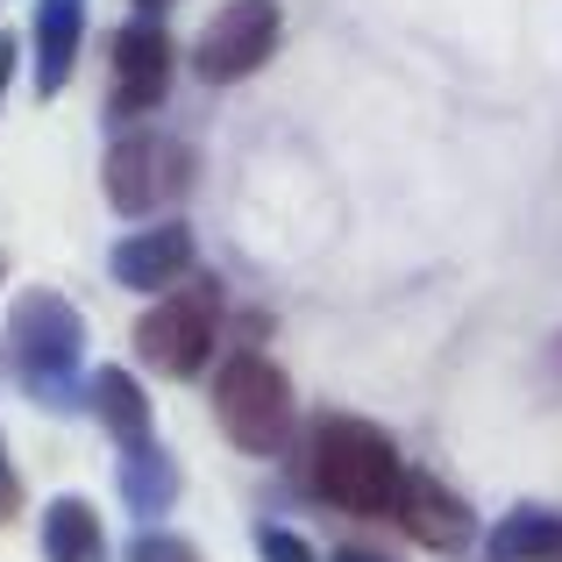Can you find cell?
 <instances>
[{
    "mask_svg": "<svg viewBox=\"0 0 562 562\" xmlns=\"http://www.w3.org/2000/svg\"><path fill=\"white\" fill-rule=\"evenodd\" d=\"M8 363L36 406H86L79 398V363H86V314L57 292H22L8 306Z\"/></svg>",
    "mask_w": 562,
    "mask_h": 562,
    "instance_id": "cell-1",
    "label": "cell"
},
{
    "mask_svg": "<svg viewBox=\"0 0 562 562\" xmlns=\"http://www.w3.org/2000/svg\"><path fill=\"white\" fill-rule=\"evenodd\" d=\"M314 492L342 513H392L398 506V484H406V463H398L392 435L357 413H328L314 427Z\"/></svg>",
    "mask_w": 562,
    "mask_h": 562,
    "instance_id": "cell-2",
    "label": "cell"
},
{
    "mask_svg": "<svg viewBox=\"0 0 562 562\" xmlns=\"http://www.w3.org/2000/svg\"><path fill=\"white\" fill-rule=\"evenodd\" d=\"M292 378L257 349H235L214 371V420L235 449L249 456H285L292 449Z\"/></svg>",
    "mask_w": 562,
    "mask_h": 562,
    "instance_id": "cell-3",
    "label": "cell"
},
{
    "mask_svg": "<svg viewBox=\"0 0 562 562\" xmlns=\"http://www.w3.org/2000/svg\"><path fill=\"white\" fill-rule=\"evenodd\" d=\"M214 321H221V300L214 285H179L136 321V357L165 378H200L206 357H214Z\"/></svg>",
    "mask_w": 562,
    "mask_h": 562,
    "instance_id": "cell-4",
    "label": "cell"
},
{
    "mask_svg": "<svg viewBox=\"0 0 562 562\" xmlns=\"http://www.w3.org/2000/svg\"><path fill=\"white\" fill-rule=\"evenodd\" d=\"M278 36H285L278 0H228V8L200 29V43H192V71H200L206 86L257 79V71L278 57Z\"/></svg>",
    "mask_w": 562,
    "mask_h": 562,
    "instance_id": "cell-5",
    "label": "cell"
},
{
    "mask_svg": "<svg viewBox=\"0 0 562 562\" xmlns=\"http://www.w3.org/2000/svg\"><path fill=\"white\" fill-rule=\"evenodd\" d=\"M192 179V150L171 136H122L108 150V206L114 214H157Z\"/></svg>",
    "mask_w": 562,
    "mask_h": 562,
    "instance_id": "cell-6",
    "label": "cell"
},
{
    "mask_svg": "<svg viewBox=\"0 0 562 562\" xmlns=\"http://www.w3.org/2000/svg\"><path fill=\"white\" fill-rule=\"evenodd\" d=\"M171 71H179V43L165 36L157 14H136V22L114 29V108H122V114L165 108Z\"/></svg>",
    "mask_w": 562,
    "mask_h": 562,
    "instance_id": "cell-7",
    "label": "cell"
},
{
    "mask_svg": "<svg viewBox=\"0 0 562 562\" xmlns=\"http://www.w3.org/2000/svg\"><path fill=\"white\" fill-rule=\"evenodd\" d=\"M192 257H200V243H192L186 221H150V228L122 235V243L108 249V271L122 292H150V300H165V292H179L192 278Z\"/></svg>",
    "mask_w": 562,
    "mask_h": 562,
    "instance_id": "cell-8",
    "label": "cell"
},
{
    "mask_svg": "<svg viewBox=\"0 0 562 562\" xmlns=\"http://www.w3.org/2000/svg\"><path fill=\"white\" fill-rule=\"evenodd\" d=\"M392 520L406 527V541H420V549H435V555H456V549H470V541H477L470 506H463V498H456L441 477H420V470H406Z\"/></svg>",
    "mask_w": 562,
    "mask_h": 562,
    "instance_id": "cell-9",
    "label": "cell"
},
{
    "mask_svg": "<svg viewBox=\"0 0 562 562\" xmlns=\"http://www.w3.org/2000/svg\"><path fill=\"white\" fill-rule=\"evenodd\" d=\"M86 406L100 413V427L114 435V449H143V441H157L150 392H143V378L122 371V363H108V371L86 378Z\"/></svg>",
    "mask_w": 562,
    "mask_h": 562,
    "instance_id": "cell-10",
    "label": "cell"
},
{
    "mask_svg": "<svg viewBox=\"0 0 562 562\" xmlns=\"http://www.w3.org/2000/svg\"><path fill=\"white\" fill-rule=\"evenodd\" d=\"M86 43V0H36V93L57 100Z\"/></svg>",
    "mask_w": 562,
    "mask_h": 562,
    "instance_id": "cell-11",
    "label": "cell"
},
{
    "mask_svg": "<svg viewBox=\"0 0 562 562\" xmlns=\"http://www.w3.org/2000/svg\"><path fill=\"white\" fill-rule=\"evenodd\" d=\"M43 562H108V527L86 498H50L43 506Z\"/></svg>",
    "mask_w": 562,
    "mask_h": 562,
    "instance_id": "cell-12",
    "label": "cell"
},
{
    "mask_svg": "<svg viewBox=\"0 0 562 562\" xmlns=\"http://www.w3.org/2000/svg\"><path fill=\"white\" fill-rule=\"evenodd\" d=\"M484 549H492V562H555L562 555V513H549V506L506 513Z\"/></svg>",
    "mask_w": 562,
    "mask_h": 562,
    "instance_id": "cell-13",
    "label": "cell"
},
{
    "mask_svg": "<svg viewBox=\"0 0 562 562\" xmlns=\"http://www.w3.org/2000/svg\"><path fill=\"white\" fill-rule=\"evenodd\" d=\"M114 477H122V506L143 513V520H150V513H165L171 498H179V470L165 463V449H157V441L122 449V470H114Z\"/></svg>",
    "mask_w": 562,
    "mask_h": 562,
    "instance_id": "cell-14",
    "label": "cell"
},
{
    "mask_svg": "<svg viewBox=\"0 0 562 562\" xmlns=\"http://www.w3.org/2000/svg\"><path fill=\"white\" fill-rule=\"evenodd\" d=\"M257 555H263V562H321L314 541L292 535V527H257Z\"/></svg>",
    "mask_w": 562,
    "mask_h": 562,
    "instance_id": "cell-15",
    "label": "cell"
},
{
    "mask_svg": "<svg viewBox=\"0 0 562 562\" xmlns=\"http://www.w3.org/2000/svg\"><path fill=\"white\" fill-rule=\"evenodd\" d=\"M128 562H200V549L186 535H136L128 541Z\"/></svg>",
    "mask_w": 562,
    "mask_h": 562,
    "instance_id": "cell-16",
    "label": "cell"
},
{
    "mask_svg": "<svg viewBox=\"0 0 562 562\" xmlns=\"http://www.w3.org/2000/svg\"><path fill=\"white\" fill-rule=\"evenodd\" d=\"M14 506H22V477H14V463H8V435H0V527L14 520Z\"/></svg>",
    "mask_w": 562,
    "mask_h": 562,
    "instance_id": "cell-17",
    "label": "cell"
},
{
    "mask_svg": "<svg viewBox=\"0 0 562 562\" xmlns=\"http://www.w3.org/2000/svg\"><path fill=\"white\" fill-rule=\"evenodd\" d=\"M14 71H22V43H14V36H0V108H8V86H14Z\"/></svg>",
    "mask_w": 562,
    "mask_h": 562,
    "instance_id": "cell-18",
    "label": "cell"
},
{
    "mask_svg": "<svg viewBox=\"0 0 562 562\" xmlns=\"http://www.w3.org/2000/svg\"><path fill=\"white\" fill-rule=\"evenodd\" d=\"M328 562H392V555H378V549H335Z\"/></svg>",
    "mask_w": 562,
    "mask_h": 562,
    "instance_id": "cell-19",
    "label": "cell"
},
{
    "mask_svg": "<svg viewBox=\"0 0 562 562\" xmlns=\"http://www.w3.org/2000/svg\"><path fill=\"white\" fill-rule=\"evenodd\" d=\"M171 8V0H136V14H165Z\"/></svg>",
    "mask_w": 562,
    "mask_h": 562,
    "instance_id": "cell-20",
    "label": "cell"
},
{
    "mask_svg": "<svg viewBox=\"0 0 562 562\" xmlns=\"http://www.w3.org/2000/svg\"><path fill=\"white\" fill-rule=\"evenodd\" d=\"M549 363H555V378H562V335H555V349H549Z\"/></svg>",
    "mask_w": 562,
    "mask_h": 562,
    "instance_id": "cell-21",
    "label": "cell"
}]
</instances>
